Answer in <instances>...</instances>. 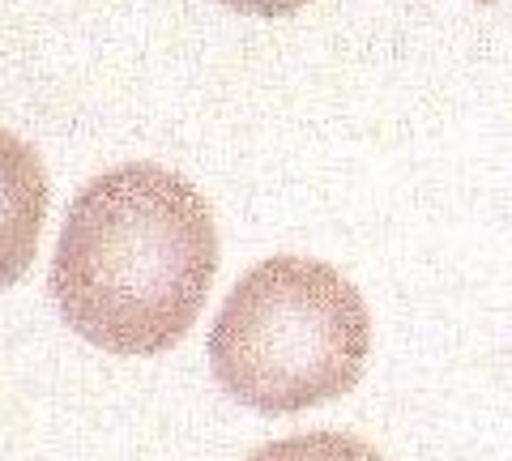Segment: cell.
<instances>
[{
  "label": "cell",
  "mask_w": 512,
  "mask_h": 461,
  "mask_svg": "<svg viewBox=\"0 0 512 461\" xmlns=\"http://www.w3.org/2000/svg\"><path fill=\"white\" fill-rule=\"evenodd\" d=\"M218 274V231L184 176L133 163L90 180L64 214L52 295L73 333L111 355H163Z\"/></svg>",
  "instance_id": "6da1fadb"
},
{
  "label": "cell",
  "mask_w": 512,
  "mask_h": 461,
  "mask_svg": "<svg viewBox=\"0 0 512 461\" xmlns=\"http://www.w3.org/2000/svg\"><path fill=\"white\" fill-rule=\"evenodd\" d=\"M372 316L338 269L308 257L261 261L222 304L210 368L239 406L295 415L359 385Z\"/></svg>",
  "instance_id": "7a4b0ae2"
},
{
  "label": "cell",
  "mask_w": 512,
  "mask_h": 461,
  "mask_svg": "<svg viewBox=\"0 0 512 461\" xmlns=\"http://www.w3.org/2000/svg\"><path fill=\"white\" fill-rule=\"evenodd\" d=\"M43 214L47 171L39 154L0 129V286H13L35 261Z\"/></svg>",
  "instance_id": "3957f363"
},
{
  "label": "cell",
  "mask_w": 512,
  "mask_h": 461,
  "mask_svg": "<svg viewBox=\"0 0 512 461\" xmlns=\"http://www.w3.org/2000/svg\"><path fill=\"white\" fill-rule=\"evenodd\" d=\"M248 461H384L372 444H363L355 436L342 432H308L291 436L278 444H265L261 453H252Z\"/></svg>",
  "instance_id": "277c9868"
},
{
  "label": "cell",
  "mask_w": 512,
  "mask_h": 461,
  "mask_svg": "<svg viewBox=\"0 0 512 461\" xmlns=\"http://www.w3.org/2000/svg\"><path fill=\"white\" fill-rule=\"evenodd\" d=\"M235 13H252V18H286V13H299L308 9L312 0H218Z\"/></svg>",
  "instance_id": "5b68a950"
},
{
  "label": "cell",
  "mask_w": 512,
  "mask_h": 461,
  "mask_svg": "<svg viewBox=\"0 0 512 461\" xmlns=\"http://www.w3.org/2000/svg\"><path fill=\"white\" fill-rule=\"evenodd\" d=\"M478 5H495V0H478Z\"/></svg>",
  "instance_id": "8992f818"
}]
</instances>
